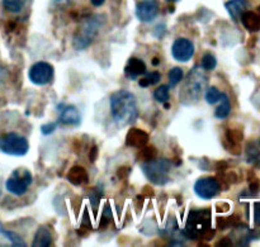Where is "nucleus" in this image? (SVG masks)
<instances>
[{
  "label": "nucleus",
  "instance_id": "obj_1",
  "mask_svg": "<svg viewBox=\"0 0 260 247\" xmlns=\"http://www.w3.org/2000/svg\"><path fill=\"white\" fill-rule=\"evenodd\" d=\"M111 109L114 122L119 127L132 124L139 116L136 98L127 90H118L112 94Z\"/></svg>",
  "mask_w": 260,
  "mask_h": 247
},
{
  "label": "nucleus",
  "instance_id": "obj_2",
  "mask_svg": "<svg viewBox=\"0 0 260 247\" xmlns=\"http://www.w3.org/2000/svg\"><path fill=\"white\" fill-rule=\"evenodd\" d=\"M212 230L211 228V210L201 209V210H190L188 216L187 225H185L183 235L188 240H202L206 241L208 232Z\"/></svg>",
  "mask_w": 260,
  "mask_h": 247
},
{
  "label": "nucleus",
  "instance_id": "obj_3",
  "mask_svg": "<svg viewBox=\"0 0 260 247\" xmlns=\"http://www.w3.org/2000/svg\"><path fill=\"white\" fill-rule=\"evenodd\" d=\"M172 162L167 159L150 160L141 165L142 172L151 183L156 185H164L169 182V172Z\"/></svg>",
  "mask_w": 260,
  "mask_h": 247
},
{
  "label": "nucleus",
  "instance_id": "obj_4",
  "mask_svg": "<svg viewBox=\"0 0 260 247\" xmlns=\"http://www.w3.org/2000/svg\"><path fill=\"white\" fill-rule=\"evenodd\" d=\"M103 22H99V17L88 18L86 20H84L81 27L76 30L75 36H74V47L76 50H85L93 42Z\"/></svg>",
  "mask_w": 260,
  "mask_h": 247
},
{
  "label": "nucleus",
  "instance_id": "obj_5",
  "mask_svg": "<svg viewBox=\"0 0 260 247\" xmlns=\"http://www.w3.org/2000/svg\"><path fill=\"white\" fill-rule=\"evenodd\" d=\"M29 150V144L25 137L9 132L0 136V151L10 156H24Z\"/></svg>",
  "mask_w": 260,
  "mask_h": 247
},
{
  "label": "nucleus",
  "instance_id": "obj_6",
  "mask_svg": "<svg viewBox=\"0 0 260 247\" xmlns=\"http://www.w3.org/2000/svg\"><path fill=\"white\" fill-rule=\"evenodd\" d=\"M32 184V174L28 170L18 169L13 171L12 177L5 183V188L14 195H23L27 193L28 187Z\"/></svg>",
  "mask_w": 260,
  "mask_h": 247
},
{
  "label": "nucleus",
  "instance_id": "obj_7",
  "mask_svg": "<svg viewBox=\"0 0 260 247\" xmlns=\"http://www.w3.org/2000/svg\"><path fill=\"white\" fill-rule=\"evenodd\" d=\"M206 84H207V79L203 75L202 73L198 71L197 67H194L192 70V73H189L187 79V83H185L184 91L187 93V98L194 99L197 100L200 98L201 94L203 93V89H205Z\"/></svg>",
  "mask_w": 260,
  "mask_h": 247
},
{
  "label": "nucleus",
  "instance_id": "obj_8",
  "mask_svg": "<svg viewBox=\"0 0 260 247\" xmlns=\"http://www.w3.org/2000/svg\"><path fill=\"white\" fill-rule=\"evenodd\" d=\"M28 78L35 85H47L53 78V67L48 62H36L29 68Z\"/></svg>",
  "mask_w": 260,
  "mask_h": 247
},
{
  "label": "nucleus",
  "instance_id": "obj_9",
  "mask_svg": "<svg viewBox=\"0 0 260 247\" xmlns=\"http://www.w3.org/2000/svg\"><path fill=\"white\" fill-rule=\"evenodd\" d=\"M220 190V183L215 178H201L194 184V193L201 199H212Z\"/></svg>",
  "mask_w": 260,
  "mask_h": 247
},
{
  "label": "nucleus",
  "instance_id": "obj_10",
  "mask_svg": "<svg viewBox=\"0 0 260 247\" xmlns=\"http://www.w3.org/2000/svg\"><path fill=\"white\" fill-rule=\"evenodd\" d=\"M173 57L180 62H187L194 55V45L187 38H178L172 46Z\"/></svg>",
  "mask_w": 260,
  "mask_h": 247
},
{
  "label": "nucleus",
  "instance_id": "obj_11",
  "mask_svg": "<svg viewBox=\"0 0 260 247\" xmlns=\"http://www.w3.org/2000/svg\"><path fill=\"white\" fill-rule=\"evenodd\" d=\"M159 14V4L156 0H142L136 7V17L144 23L152 22Z\"/></svg>",
  "mask_w": 260,
  "mask_h": 247
},
{
  "label": "nucleus",
  "instance_id": "obj_12",
  "mask_svg": "<svg viewBox=\"0 0 260 247\" xmlns=\"http://www.w3.org/2000/svg\"><path fill=\"white\" fill-rule=\"evenodd\" d=\"M149 142V134L140 128H131L126 134V145L129 147L141 149Z\"/></svg>",
  "mask_w": 260,
  "mask_h": 247
},
{
  "label": "nucleus",
  "instance_id": "obj_13",
  "mask_svg": "<svg viewBox=\"0 0 260 247\" xmlns=\"http://www.w3.org/2000/svg\"><path fill=\"white\" fill-rule=\"evenodd\" d=\"M244 139L243 131L235 128H230L226 132V146H228V150L233 154L239 155L241 152V142Z\"/></svg>",
  "mask_w": 260,
  "mask_h": 247
},
{
  "label": "nucleus",
  "instance_id": "obj_14",
  "mask_svg": "<svg viewBox=\"0 0 260 247\" xmlns=\"http://www.w3.org/2000/svg\"><path fill=\"white\" fill-rule=\"evenodd\" d=\"M144 74H146V65H145L144 61L136 57L129 58L126 67H124V75L131 80H135Z\"/></svg>",
  "mask_w": 260,
  "mask_h": 247
},
{
  "label": "nucleus",
  "instance_id": "obj_15",
  "mask_svg": "<svg viewBox=\"0 0 260 247\" xmlns=\"http://www.w3.org/2000/svg\"><path fill=\"white\" fill-rule=\"evenodd\" d=\"M60 123L65 126H78L80 123V114L78 109L74 105H66L65 108L61 109Z\"/></svg>",
  "mask_w": 260,
  "mask_h": 247
},
{
  "label": "nucleus",
  "instance_id": "obj_16",
  "mask_svg": "<svg viewBox=\"0 0 260 247\" xmlns=\"http://www.w3.org/2000/svg\"><path fill=\"white\" fill-rule=\"evenodd\" d=\"M245 155L249 164L260 167V139H253L246 144Z\"/></svg>",
  "mask_w": 260,
  "mask_h": 247
},
{
  "label": "nucleus",
  "instance_id": "obj_17",
  "mask_svg": "<svg viewBox=\"0 0 260 247\" xmlns=\"http://www.w3.org/2000/svg\"><path fill=\"white\" fill-rule=\"evenodd\" d=\"M248 4V0H229L225 4V8L234 20H239L243 13L246 12Z\"/></svg>",
  "mask_w": 260,
  "mask_h": 247
},
{
  "label": "nucleus",
  "instance_id": "obj_18",
  "mask_svg": "<svg viewBox=\"0 0 260 247\" xmlns=\"http://www.w3.org/2000/svg\"><path fill=\"white\" fill-rule=\"evenodd\" d=\"M7 245L23 247L25 246V243L23 242V240L17 235V233L12 232V231L4 230L3 226L0 225V246H7Z\"/></svg>",
  "mask_w": 260,
  "mask_h": 247
},
{
  "label": "nucleus",
  "instance_id": "obj_19",
  "mask_svg": "<svg viewBox=\"0 0 260 247\" xmlns=\"http://www.w3.org/2000/svg\"><path fill=\"white\" fill-rule=\"evenodd\" d=\"M241 23L249 32H259L260 30V14L255 12H244L241 15Z\"/></svg>",
  "mask_w": 260,
  "mask_h": 247
},
{
  "label": "nucleus",
  "instance_id": "obj_20",
  "mask_svg": "<svg viewBox=\"0 0 260 247\" xmlns=\"http://www.w3.org/2000/svg\"><path fill=\"white\" fill-rule=\"evenodd\" d=\"M68 180L73 185H83L85 183H88L89 177L88 172L84 167L81 166H73L68 172Z\"/></svg>",
  "mask_w": 260,
  "mask_h": 247
},
{
  "label": "nucleus",
  "instance_id": "obj_21",
  "mask_svg": "<svg viewBox=\"0 0 260 247\" xmlns=\"http://www.w3.org/2000/svg\"><path fill=\"white\" fill-rule=\"evenodd\" d=\"M52 245V235L46 226H41L35 235L33 247H48Z\"/></svg>",
  "mask_w": 260,
  "mask_h": 247
},
{
  "label": "nucleus",
  "instance_id": "obj_22",
  "mask_svg": "<svg viewBox=\"0 0 260 247\" xmlns=\"http://www.w3.org/2000/svg\"><path fill=\"white\" fill-rule=\"evenodd\" d=\"M221 104L217 109L215 111V116L216 118L218 119H225L226 117H229L231 112V103H230V99L226 94H222L221 95Z\"/></svg>",
  "mask_w": 260,
  "mask_h": 247
},
{
  "label": "nucleus",
  "instance_id": "obj_23",
  "mask_svg": "<svg viewBox=\"0 0 260 247\" xmlns=\"http://www.w3.org/2000/svg\"><path fill=\"white\" fill-rule=\"evenodd\" d=\"M27 0H3V7L10 13H19L24 8Z\"/></svg>",
  "mask_w": 260,
  "mask_h": 247
},
{
  "label": "nucleus",
  "instance_id": "obj_24",
  "mask_svg": "<svg viewBox=\"0 0 260 247\" xmlns=\"http://www.w3.org/2000/svg\"><path fill=\"white\" fill-rule=\"evenodd\" d=\"M160 80H161V74L157 73V71H152V73L147 74L146 78L140 80V86H142V88H147V86L150 85H155V84L159 83Z\"/></svg>",
  "mask_w": 260,
  "mask_h": 247
},
{
  "label": "nucleus",
  "instance_id": "obj_25",
  "mask_svg": "<svg viewBox=\"0 0 260 247\" xmlns=\"http://www.w3.org/2000/svg\"><path fill=\"white\" fill-rule=\"evenodd\" d=\"M154 98L155 100L159 101V103L164 104L169 100V86L168 85H161L154 91Z\"/></svg>",
  "mask_w": 260,
  "mask_h": 247
},
{
  "label": "nucleus",
  "instance_id": "obj_26",
  "mask_svg": "<svg viewBox=\"0 0 260 247\" xmlns=\"http://www.w3.org/2000/svg\"><path fill=\"white\" fill-rule=\"evenodd\" d=\"M183 79V70L180 67H174L169 73V86L174 88L182 81Z\"/></svg>",
  "mask_w": 260,
  "mask_h": 247
},
{
  "label": "nucleus",
  "instance_id": "obj_27",
  "mask_svg": "<svg viewBox=\"0 0 260 247\" xmlns=\"http://www.w3.org/2000/svg\"><path fill=\"white\" fill-rule=\"evenodd\" d=\"M201 66H202V68H205V70H215L216 66H217V60H216V57L212 53H206L202 58Z\"/></svg>",
  "mask_w": 260,
  "mask_h": 247
},
{
  "label": "nucleus",
  "instance_id": "obj_28",
  "mask_svg": "<svg viewBox=\"0 0 260 247\" xmlns=\"http://www.w3.org/2000/svg\"><path fill=\"white\" fill-rule=\"evenodd\" d=\"M221 95H222V93H221L217 88L212 86V88L208 89L207 93H206V101L212 105V104H216L217 101H220Z\"/></svg>",
  "mask_w": 260,
  "mask_h": 247
},
{
  "label": "nucleus",
  "instance_id": "obj_29",
  "mask_svg": "<svg viewBox=\"0 0 260 247\" xmlns=\"http://www.w3.org/2000/svg\"><path fill=\"white\" fill-rule=\"evenodd\" d=\"M111 221H112L111 208H109L108 205H106V207H104V210H103V215H102V217H101L99 228H101V230H104V228H107L109 226V223H111Z\"/></svg>",
  "mask_w": 260,
  "mask_h": 247
},
{
  "label": "nucleus",
  "instance_id": "obj_30",
  "mask_svg": "<svg viewBox=\"0 0 260 247\" xmlns=\"http://www.w3.org/2000/svg\"><path fill=\"white\" fill-rule=\"evenodd\" d=\"M141 152H140V157L145 161H150V160H154L156 157V150L154 146L150 147H141Z\"/></svg>",
  "mask_w": 260,
  "mask_h": 247
},
{
  "label": "nucleus",
  "instance_id": "obj_31",
  "mask_svg": "<svg viewBox=\"0 0 260 247\" xmlns=\"http://www.w3.org/2000/svg\"><path fill=\"white\" fill-rule=\"evenodd\" d=\"M102 194H103V193H102V190L99 192V190H96V189L90 190V193H89V200H90V204L94 209H96V207H98L99 202H101L99 199L102 198Z\"/></svg>",
  "mask_w": 260,
  "mask_h": 247
},
{
  "label": "nucleus",
  "instance_id": "obj_32",
  "mask_svg": "<svg viewBox=\"0 0 260 247\" xmlns=\"http://www.w3.org/2000/svg\"><path fill=\"white\" fill-rule=\"evenodd\" d=\"M249 188H250V192H253V193L260 192V180L258 179V178L253 177V179L249 180Z\"/></svg>",
  "mask_w": 260,
  "mask_h": 247
},
{
  "label": "nucleus",
  "instance_id": "obj_33",
  "mask_svg": "<svg viewBox=\"0 0 260 247\" xmlns=\"http://www.w3.org/2000/svg\"><path fill=\"white\" fill-rule=\"evenodd\" d=\"M56 127H57V123H48V124H43V126L41 127V132H42V134H45V136H47V134L52 133V132L55 131Z\"/></svg>",
  "mask_w": 260,
  "mask_h": 247
},
{
  "label": "nucleus",
  "instance_id": "obj_34",
  "mask_svg": "<svg viewBox=\"0 0 260 247\" xmlns=\"http://www.w3.org/2000/svg\"><path fill=\"white\" fill-rule=\"evenodd\" d=\"M254 220H255V223L260 226V202H256L254 204Z\"/></svg>",
  "mask_w": 260,
  "mask_h": 247
},
{
  "label": "nucleus",
  "instance_id": "obj_35",
  "mask_svg": "<svg viewBox=\"0 0 260 247\" xmlns=\"http://www.w3.org/2000/svg\"><path fill=\"white\" fill-rule=\"evenodd\" d=\"M217 209L218 212H228V210L230 209V205H229L228 203H218Z\"/></svg>",
  "mask_w": 260,
  "mask_h": 247
},
{
  "label": "nucleus",
  "instance_id": "obj_36",
  "mask_svg": "<svg viewBox=\"0 0 260 247\" xmlns=\"http://www.w3.org/2000/svg\"><path fill=\"white\" fill-rule=\"evenodd\" d=\"M96 155H98V149H96V147L94 146L93 149L90 150V155H89V157H90V161H95V160H96Z\"/></svg>",
  "mask_w": 260,
  "mask_h": 247
},
{
  "label": "nucleus",
  "instance_id": "obj_37",
  "mask_svg": "<svg viewBox=\"0 0 260 247\" xmlns=\"http://www.w3.org/2000/svg\"><path fill=\"white\" fill-rule=\"evenodd\" d=\"M217 246H233L231 238H223V240H221V242L217 243Z\"/></svg>",
  "mask_w": 260,
  "mask_h": 247
},
{
  "label": "nucleus",
  "instance_id": "obj_38",
  "mask_svg": "<svg viewBox=\"0 0 260 247\" xmlns=\"http://www.w3.org/2000/svg\"><path fill=\"white\" fill-rule=\"evenodd\" d=\"M91 2V4L94 5V7H102V5L104 4V2H106V0H90Z\"/></svg>",
  "mask_w": 260,
  "mask_h": 247
},
{
  "label": "nucleus",
  "instance_id": "obj_39",
  "mask_svg": "<svg viewBox=\"0 0 260 247\" xmlns=\"http://www.w3.org/2000/svg\"><path fill=\"white\" fill-rule=\"evenodd\" d=\"M124 170H126V174H128V172L131 171V169H126V167H124ZM118 177H119V178L123 177V170H122V167L118 170Z\"/></svg>",
  "mask_w": 260,
  "mask_h": 247
},
{
  "label": "nucleus",
  "instance_id": "obj_40",
  "mask_svg": "<svg viewBox=\"0 0 260 247\" xmlns=\"http://www.w3.org/2000/svg\"><path fill=\"white\" fill-rule=\"evenodd\" d=\"M159 62H160V60L157 57H155L154 60H152V63H154V65H157V63H159Z\"/></svg>",
  "mask_w": 260,
  "mask_h": 247
},
{
  "label": "nucleus",
  "instance_id": "obj_41",
  "mask_svg": "<svg viewBox=\"0 0 260 247\" xmlns=\"http://www.w3.org/2000/svg\"><path fill=\"white\" fill-rule=\"evenodd\" d=\"M167 2H170V3H174V2H178V0H167Z\"/></svg>",
  "mask_w": 260,
  "mask_h": 247
},
{
  "label": "nucleus",
  "instance_id": "obj_42",
  "mask_svg": "<svg viewBox=\"0 0 260 247\" xmlns=\"http://www.w3.org/2000/svg\"><path fill=\"white\" fill-rule=\"evenodd\" d=\"M0 195H2V192H0Z\"/></svg>",
  "mask_w": 260,
  "mask_h": 247
}]
</instances>
